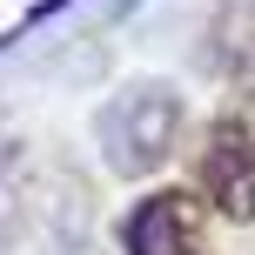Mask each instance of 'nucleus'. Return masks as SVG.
Returning a JSON list of instances; mask_svg holds the SVG:
<instances>
[{
	"mask_svg": "<svg viewBox=\"0 0 255 255\" xmlns=\"http://www.w3.org/2000/svg\"><path fill=\"white\" fill-rule=\"evenodd\" d=\"M175 134H181V94L168 81H128L94 115V141L115 175H154L175 148Z\"/></svg>",
	"mask_w": 255,
	"mask_h": 255,
	"instance_id": "obj_1",
	"label": "nucleus"
},
{
	"mask_svg": "<svg viewBox=\"0 0 255 255\" xmlns=\"http://www.w3.org/2000/svg\"><path fill=\"white\" fill-rule=\"evenodd\" d=\"M202 188L229 222H255V134L242 121H215L202 148Z\"/></svg>",
	"mask_w": 255,
	"mask_h": 255,
	"instance_id": "obj_2",
	"label": "nucleus"
},
{
	"mask_svg": "<svg viewBox=\"0 0 255 255\" xmlns=\"http://www.w3.org/2000/svg\"><path fill=\"white\" fill-rule=\"evenodd\" d=\"M121 249L128 255H202V208L188 195H141L121 215Z\"/></svg>",
	"mask_w": 255,
	"mask_h": 255,
	"instance_id": "obj_3",
	"label": "nucleus"
}]
</instances>
